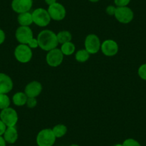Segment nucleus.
Segmentation results:
<instances>
[{"label":"nucleus","instance_id":"f257e3e1","mask_svg":"<svg viewBox=\"0 0 146 146\" xmlns=\"http://www.w3.org/2000/svg\"><path fill=\"white\" fill-rule=\"evenodd\" d=\"M39 47L44 51H50L57 48L59 42L57 35L54 32L49 29H44L40 32L37 36Z\"/></svg>","mask_w":146,"mask_h":146},{"label":"nucleus","instance_id":"f03ea898","mask_svg":"<svg viewBox=\"0 0 146 146\" xmlns=\"http://www.w3.org/2000/svg\"><path fill=\"white\" fill-rule=\"evenodd\" d=\"M56 140L52 129L46 128L42 130L36 136V144L38 146H52Z\"/></svg>","mask_w":146,"mask_h":146},{"label":"nucleus","instance_id":"7ed1b4c3","mask_svg":"<svg viewBox=\"0 0 146 146\" xmlns=\"http://www.w3.org/2000/svg\"><path fill=\"white\" fill-rule=\"evenodd\" d=\"M33 23L40 27H46L50 23L51 17L48 11L43 8H38L32 13Z\"/></svg>","mask_w":146,"mask_h":146},{"label":"nucleus","instance_id":"20e7f679","mask_svg":"<svg viewBox=\"0 0 146 146\" xmlns=\"http://www.w3.org/2000/svg\"><path fill=\"white\" fill-rule=\"evenodd\" d=\"M0 120L7 125V127H15L18 121V115L15 109L7 108L2 110L0 113Z\"/></svg>","mask_w":146,"mask_h":146},{"label":"nucleus","instance_id":"39448f33","mask_svg":"<svg viewBox=\"0 0 146 146\" xmlns=\"http://www.w3.org/2000/svg\"><path fill=\"white\" fill-rule=\"evenodd\" d=\"M15 57L19 62H29L32 57V49L27 44H19L15 50Z\"/></svg>","mask_w":146,"mask_h":146},{"label":"nucleus","instance_id":"423d86ee","mask_svg":"<svg viewBox=\"0 0 146 146\" xmlns=\"http://www.w3.org/2000/svg\"><path fill=\"white\" fill-rule=\"evenodd\" d=\"M115 17L120 23L128 24L133 19L134 13L133 10L127 7H117Z\"/></svg>","mask_w":146,"mask_h":146},{"label":"nucleus","instance_id":"0eeeda50","mask_svg":"<svg viewBox=\"0 0 146 146\" xmlns=\"http://www.w3.org/2000/svg\"><path fill=\"white\" fill-rule=\"evenodd\" d=\"M101 47V42L96 35H88L85 40V48L90 54L98 52Z\"/></svg>","mask_w":146,"mask_h":146},{"label":"nucleus","instance_id":"6e6552de","mask_svg":"<svg viewBox=\"0 0 146 146\" xmlns=\"http://www.w3.org/2000/svg\"><path fill=\"white\" fill-rule=\"evenodd\" d=\"M64 59V54L60 49H53L48 52L46 57V61L50 67H56L62 64Z\"/></svg>","mask_w":146,"mask_h":146},{"label":"nucleus","instance_id":"1a4fd4ad","mask_svg":"<svg viewBox=\"0 0 146 146\" xmlns=\"http://www.w3.org/2000/svg\"><path fill=\"white\" fill-rule=\"evenodd\" d=\"M16 39L20 44H27L33 38V32L29 27L20 26L17 28L15 33Z\"/></svg>","mask_w":146,"mask_h":146},{"label":"nucleus","instance_id":"9d476101","mask_svg":"<svg viewBox=\"0 0 146 146\" xmlns=\"http://www.w3.org/2000/svg\"><path fill=\"white\" fill-rule=\"evenodd\" d=\"M48 13L51 19L55 21H61L65 17L66 10L64 7L60 3H54V5L49 6Z\"/></svg>","mask_w":146,"mask_h":146},{"label":"nucleus","instance_id":"9b49d317","mask_svg":"<svg viewBox=\"0 0 146 146\" xmlns=\"http://www.w3.org/2000/svg\"><path fill=\"white\" fill-rule=\"evenodd\" d=\"M102 52L108 57H113L118 52L119 47L117 43L113 40H107L101 44Z\"/></svg>","mask_w":146,"mask_h":146},{"label":"nucleus","instance_id":"f8f14e48","mask_svg":"<svg viewBox=\"0 0 146 146\" xmlns=\"http://www.w3.org/2000/svg\"><path fill=\"white\" fill-rule=\"evenodd\" d=\"M32 7V0H13L12 8L18 14L29 12Z\"/></svg>","mask_w":146,"mask_h":146},{"label":"nucleus","instance_id":"ddd939ff","mask_svg":"<svg viewBox=\"0 0 146 146\" xmlns=\"http://www.w3.org/2000/svg\"><path fill=\"white\" fill-rule=\"evenodd\" d=\"M42 90L41 83L37 81H32L27 85L25 89V93L28 98H36Z\"/></svg>","mask_w":146,"mask_h":146},{"label":"nucleus","instance_id":"4468645a","mask_svg":"<svg viewBox=\"0 0 146 146\" xmlns=\"http://www.w3.org/2000/svg\"><path fill=\"white\" fill-rule=\"evenodd\" d=\"M13 88V82L9 76L0 73V94H7Z\"/></svg>","mask_w":146,"mask_h":146},{"label":"nucleus","instance_id":"2eb2a0df","mask_svg":"<svg viewBox=\"0 0 146 146\" xmlns=\"http://www.w3.org/2000/svg\"><path fill=\"white\" fill-rule=\"evenodd\" d=\"M3 137L5 138L6 143L13 144L17 140V130L15 127H7L6 131L4 133Z\"/></svg>","mask_w":146,"mask_h":146},{"label":"nucleus","instance_id":"dca6fc26","mask_svg":"<svg viewBox=\"0 0 146 146\" xmlns=\"http://www.w3.org/2000/svg\"><path fill=\"white\" fill-rule=\"evenodd\" d=\"M17 20L19 24L20 25V26L29 27V25H31L33 23L32 15L29 12L19 14Z\"/></svg>","mask_w":146,"mask_h":146},{"label":"nucleus","instance_id":"f3484780","mask_svg":"<svg viewBox=\"0 0 146 146\" xmlns=\"http://www.w3.org/2000/svg\"><path fill=\"white\" fill-rule=\"evenodd\" d=\"M27 98L28 97L27 96L25 92H19L14 95L13 98H12V101L17 106H23V105H26Z\"/></svg>","mask_w":146,"mask_h":146},{"label":"nucleus","instance_id":"a211bd4d","mask_svg":"<svg viewBox=\"0 0 146 146\" xmlns=\"http://www.w3.org/2000/svg\"><path fill=\"white\" fill-rule=\"evenodd\" d=\"M57 37L58 42L62 44L71 42L72 40V35L69 31H61V32H58V34L57 35Z\"/></svg>","mask_w":146,"mask_h":146},{"label":"nucleus","instance_id":"6ab92c4d","mask_svg":"<svg viewBox=\"0 0 146 146\" xmlns=\"http://www.w3.org/2000/svg\"><path fill=\"white\" fill-rule=\"evenodd\" d=\"M60 50H61L62 52V54L64 55L70 56L75 52V46L72 42H66L64 44H62V47Z\"/></svg>","mask_w":146,"mask_h":146},{"label":"nucleus","instance_id":"aec40b11","mask_svg":"<svg viewBox=\"0 0 146 146\" xmlns=\"http://www.w3.org/2000/svg\"><path fill=\"white\" fill-rule=\"evenodd\" d=\"M52 130L56 138H60V137H63L67 133V127L64 125L58 124L54 126Z\"/></svg>","mask_w":146,"mask_h":146},{"label":"nucleus","instance_id":"412c9836","mask_svg":"<svg viewBox=\"0 0 146 146\" xmlns=\"http://www.w3.org/2000/svg\"><path fill=\"white\" fill-rule=\"evenodd\" d=\"M90 56V54L85 49H84V50H80L79 51L77 52L75 54V59L79 62H85L89 60Z\"/></svg>","mask_w":146,"mask_h":146},{"label":"nucleus","instance_id":"4be33fe9","mask_svg":"<svg viewBox=\"0 0 146 146\" xmlns=\"http://www.w3.org/2000/svg\"><path fill=\"white\" fill-rule=\"evenodd\" d=\"M10 105V99L7 94H0V109L4 110Z\"/></svg>","mask_w":146,"mask_h":146},{"label":"nucleus","instance_id":"5701e85b","mask_svg":"<svg viewBox=\"0 0 146 146\" xmlns=\"http://www.w3.org/2000/svg\"><path fill=\"white\" fill-rule=\"evenodd\" d=\"M123 146H142L137 140L133 138L126 139L123 143Z\"/></svg>","mask_w":146,"mask_h":146},{"label":"nucleus","instance_id":"b1692460","mask_svg":"<svg viewBox=\"0 0 146 146\" xmlns=\"http://www.w3.org/2000/svg\"><path fill=\"white\" fill-rule=\"evenodd\" d=\"M138 75L142 80H146V63L143 64L139 67L138 69Z\"/></svg>","mask_w":146,"mask_h":146},{"label":"nucleus","instance_id":"393cba45","mask_svg":"<svg viewBox=\"0 0 146 146\" xmlns=\"http://www.w3.org/2000/svg\"><path fill=\"white\" fill-rule=\"evenodd\" d=\"M36 98H28L27 100L26 105L29 108H34L36 105Z\"/></svg>","mask_w":146,"mask_h":146},{"label":"nucleus","instance_id":"a878e982","mask_svg":"<svg viewBox=\"0 0 146 146\" xmlns=\"http://www.w3.org/2000/svg\"><path fill=\"white\" fill-rule=\"evenodd\" d=\"M130 0H115V4L117 7H127Z\"/></svg>","mask_w":146,"mask_h":146},{"label":"nucleus","instance_id":"bb28decb","mask_svg":"<svg viewBox=\"0 0 146 146\" xmlns=\"http://www.w3.org/2000/svg\"><path fill=\"white\" fill-rule=\"evenodd\" d=\"M27 45L29 46L31 49H35L36 48V47H38L39 44L38 41H37V39H35L33 37V38L28 42Z\"/></svg>","mask_w":146,"mask_h":146},{"label":"nucleus","instance_id":"cd10ccee","mask_svg":"<svg viewBox=\"0 0 146 146\" xmlns=\"http://www.w3.org/2000/svg\"><path fill=\"white\" fill-rule=\"evenodd\" d=\"M116 8L114 6H112V5H110V6H108V7L106 8V12L108 15H110V16H113V15H114L115 16V11H116Z\"/></svg>","mask_w":146,"mask_h":146},{"label":"nucleus","instance_id":"c85d7f7f","mask_svg":"<svg viewBox=\"0 0 146 146\" xmlns=\"http://www.w3.org/2000/svg\"><path fill=\"white\" fill-rule=\"evenodd\" d=\"M7 125L0 120V136H2L7 130Z\"/></svg>","mask_w":146,"mask_h":146},{"label":"nucleus","instance_id":"c756f323","mask_svg":"<svg viewBox=\"0 0 146 146\" xmlns=\"http://www.w3.org/2000/svg\"><path fill=\"white\" fill-rule=\"evenodd\" d=\"M5 37L6 36H5V32L2 29H0V44H2L5 42Z\"/></svg>","mask_w":146,"mask_h":146},{"label":"nucleus","instance_id":"7c9ffc66","mask_svg":"<svg viewBox=\"0 0 146 146\" xmlns=\"http://www.w3.org/2000/svg\"><path fill=\"white\" fill-rule=\"evenodd\" d=\"M44 1H45L46 4H47V5H48L49 6L54 5V3H56V2H57V0H44Z\"/></svg>","mask_w":146,"mask_h":146},{"label":"nucleus","instance_id":"2f4dec72","mask_svg":"<svg viewBox=\"0 0 146 146\" xmlns=\"http://www.w3.org/2000/svg\"><path fill=\"white\" fill-rule=\"evenodd\" d=\"M0 146H6V141L2 136H0Z\"/></svg>","mask_w":146,"mask_h":146},{"label":"nucleus","instance_id":"473e14b6","mask_svg":"<svg viewBox=\"0 0 146 146\" xmlns=\"http://www.w3.org/2000/svg\"><path fill=\"white\" fill-rule=\"evenodd\" d=\"M89 1L91 2H99L100 0H89Z\"/></svg>","mask_w":146,"mask_h":146},{"label":"nucleus","instance_id":"72a5a7b5","mask_svg":"<svg viewBox=\"0 0 146 146\" xmlns=\"http://www.w3.org/2000/svg\"><path fill=\"white\" fill-rule=\"evenodd\" d=\"M114 146H123V144H116Z\"/></svg>","mask_w":146,"mask_h":146},{"label":"nucleus","instance_id":"f704fd0d","mask_svg":"<svg viewBox=\"0 0 146 146\" xmlns=\"http://www.w3.org/2000/svg\"><path fill=\"white\" fill-rule=\"evenodd\" d=\"M70 146H79L78 145H76V144H72V145H70Z\"/></svg>","mask_w":146,"mask_h":146},{"label":"nucleus","instance_id":"c9c22d12","mask_svg":"<svg viewBox=\"0 0 146 146\" xmlns=\"http://www.w3.org/2000/svg\"><path fill=\"white\" fill-rule=\"evenodd\" d=\"M10 146H15V145H10Z\"/></svg>","mask_w":146,"mask_h":146}]
</instances>
